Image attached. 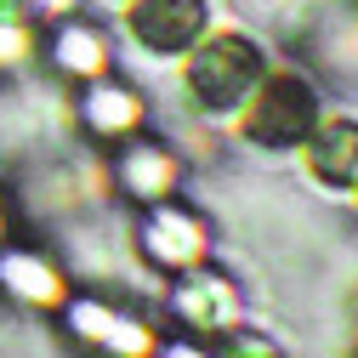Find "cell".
Here are the masks:
<instances>
[{
  "mask_svg": "<svg viewBox=\"0 0 358 358\" xmlns=\"http://www.w3.org/2000/svg\"><path fill=\"white\" fill-rule=\"evenodd\" d=\"M63 63H69V69H97V63H103V40L85 34V29L63 34Z\"/></svg>",
  "mask_w": 358,
  "mask_h": 358,
  "instance_id": "5b68a950",
  "label": "cell"
},
{
  "mask_svg": "<svg viewBox=\"0 0 358 358\" xmlns=\"http://www.w3.org/2000/svg\"><path fill=\"white\" fill-rule=\"evenodd\" d=\"M199 23H205L199 0H143L137 6V34L148 40L154 52H176Z\"/></svg>",
  "mask_w": 358,
  "mask_h": 358,
  "instance_id": "7a4b0ae2",
  "label": "cell"
},
{
  "mask_svg": "<svg viewBox=\"0 0 358 358\" xmlns=\"http://www.w3.org/2000/svg\"><path fill=\"white\" fill-rule=\"evenodd\" d=\"M307 120H313L307 92H301L296 80H279L273 92H267V103H262V131H267V137H279V143H290Z\"/></svg>",
  "mask_w": 358,
  "mask_h": 358,
  "instance_id": "3957f363",
  "label": "cell"
},
{
  "mask_svg": "<svg viewBox=\"0 0 358 358\" xmlns=\"http://www.w3.org/2000/svg\"><path fill=\"white\" fill-rule=\"evenodd\" d=\"M12 6H17V0H0V17H12Z\"/></svg>",
  "mask_w": 358,
  "mask_h": 358,
  "instance_id": "8992f818",
  "label": "cell"
},
{
  "mask_svg": "<svg viewBox=\"0 0 358 358\" xmlns=\"http://www.w3.org/2000/svg\"><path fill=\"white\" fill-rule=\"evenodd\" d=\"M250 80H256L250 40H228V34H222L216 46L199 52V63H194V92H199L205 103H234Z\"/></svg>",
  "mask_w": 358,
  "mask_h": 358,
  "instance_id": "6da1fadb",
  "label": "cell"
},
{
  "mask_svg": "<svg viewBox=\"0 0 358 358\" xmlns=\"http://www.w3.org/2000/svg\"><path fill=\"white\" fill-rule=\"evenodd\" d=\"M358 154V131L352 125H336L324 137V176H347V159Z\"/></svg>",
  "mask_w": 358,
  "mask_h": 358,
  "instance_id": "277c9868",
  "label": "cell"
}]
</instances>
